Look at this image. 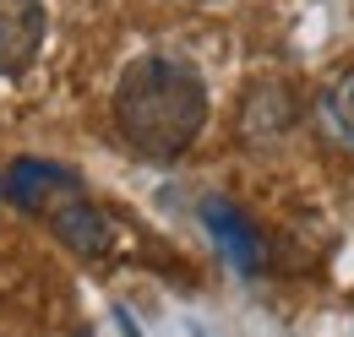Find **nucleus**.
Returning a JSON list of instances; mask_svg holds the SVG:
<instances>
[{
	"instance_id": "nucleus-3",
	"label": "nucleus",
	"mask_w": 354,
	"mask_h": 337,
	"mask_svg": "<svg viewBox=\"0 0 354 337\" xmlns=\"http://www.w3.org/2000/svg\"><path fill=\"white\" fill-rule=\"evenodd\" d=\"M44 218H49V229H55V240L60 245H71L77 256H104L109 245H115V234H109V218L93 207L82 191H66L60 202H49L44 207Z\"/></svg>"
},
{
	"instance_id": "nucleus-2",
	"label": "nucleus",
	"mask_w": 354,
	"mask_h": 337,
	"mask_svg": "<svg viewBox=\"0 0 354 337\" xmlns=\"http://www.w3.org/2000/svg\"><path fill=\"white\" fill-rule=\"evenodd\" d=\"M66 191H82V174L49 158H17L11 168H0V202L22 212H44L49 202H60Z\"/></svg>"
},
{
	"instance_id": "nucleus-1",
	"label": "nucleus",
	"mask_w": 354,
	"mask_h": 337,
	"mask_svg": "<svg viewBox=\"0 0 354 337\" xmlns=\"http://www.w3.org/2000/svg\"><path fill=\"white\" fill-rule=\"evenodd\" d=\"M207 126V82L196 66L169 55H142L120 71L115 87V131L147 164H175Z\"/></svg>"
},
{
	"instance_id": "nucleus-5",
	"label": "nucleus",
	"mask_w": 354,
	"mask_h": 337,
	"mask_svg": "<svg viewBox=\"0 0 354 337\" xmlns=\"http://www.w3.org/2000/svg\"><path fill=\"white\" fill-rule=\"evenodd\" d=\"M202 223H207L213 245L223 251V261H229L234 272H245V278L262 272V234L229 207V202H202Z\"/></svg>"
},
{
	"instance_id": "nucleus-4",
	"label": "nucleus",
	"mask_w": 354,
	"mask_h": 337,
	"mask_svg": "<svg viewBox=\"0 0 354 337\" xmlns=\"http://www.w3.org/2000/svg\"><path fill=\"white\" fill-rule=\"evenodd\" d=\"M44 49V0H0V77H17Z\"/></svg>"
},
{
	"instance_id": "nucleus-6",
	"label": "nucleus",
	"mask_w": 354,
	"mask_h": 337,
	"mask_svg": "<svg viewBox=\"0 0 354 337\" xmlns=\"http://www.w3.org/2000/svg\"><path fill=\"white\" fill-rule=\"evenodd\" d=\"M316 126H322V142H327L333 153L354 158V71H344L338 82L322 93V104H316Z\"/></svg>"
},
{
	"instance_id": "nucleus-7",
	"label": "nucleus",
	"mask_w": 354,
	"mask_h": 337,
	"mask_svg": "<svg viewBox=\"0 0 354 337\" xmlns=\"http://www.w3.org/2000/svg\"><path fill=\"white\" fill-rule=\"evenodd\" d=\"M115 327H120V337H142V332H136V316H131V310H115Z\"/></svg>"
}]
</instances>
